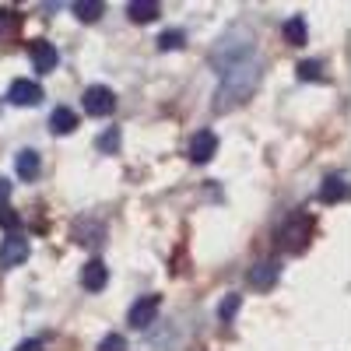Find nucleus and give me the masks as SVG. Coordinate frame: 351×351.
<instances>
[{"label":"nucleus","instance_id":"obj_1","mask_svg":"<svg viewBox=\"0 0 351 351\" xmlns=\"http://www.w3.org/2000/svg\"><path fill=\"white\" fill-rule=\"evenodd\" d=\"M158 306H162L158 295H141V299L130 306V327H134V330H148V327L155 324V316H158Z\"/></svg>","mask_w":351,"mask_h":351},{"label":"nucleus","instance_id":"obj_2","mask_svg":"<svg viewBox=\"0 0 351 351\" xmlns=\"http://www.w3.org/2000/svg\"><path fill=\"white\" fill-rule=\"evenodd\" d=\"M116 109V95L109 92V88L95 84V88H88L84 92V112L88 116H109Z\"/></svg>","mask_w":351,"mask_h":351},{"label":"nucleus","instance_id":"obj_3","mask_svg":"<svg viewBox=\"0 0 351 351\" xmlns=\"http://www.w3.org/2000/svg\"><path fill=\"white\" fill-rule=\"evenodd\" d=\"M28 260V239H21L18 232H11V236L0 243V267H18V263Z\"/></svg>","mask_w":351,"mask_h":351},{"label":"nucleus","instance_id":"obj_4","mask_svg":"<svg viewBox=\"0 0 351 351\" xmlns=\"http://www.w3.org/2000/svg\"><path fill=\"white\" fill-rule=\"evenodd\" d=\"M309 228H313V221L299 215V218H291V221L278 232V239H285V246H288V250H302V246H306V239H309Z\"/></svg>","mask_w":351,"mask_h":351},{"label":"nucleus","instance_id":"obj_5","mask_svg":"<svg viewBox=\"0 0 351 351\" xmlns=\"http://www.w3.org/2000/svg\"><path fill=\"white\" fill-rule=\"evenodd\" d=\"M218 155V137H215V130H197L193 134V141H190V158L193 162H211Z\"/></svg>","mask_w":351,"mask_h":351},{"label":"nucleus","instance_id":"obj_6","mask_svg":"<svg viewBox=\"0 0 351 351\" xmlns=\"http://www.w3.org/2000/svg\"><path fill=\"white\" fill-rule=\"evenodd\" d=\"M8 99H11L14 106H39V102H43V88H39L36 81H28V77H18V81L11 84Z\"/></svg>","mask_w":351,"mask_h":351},{"label":"nucleus","instance_id":"obj_7","mask_svg":"<svg viewBox=\"0 0 351 351\" xmlns=\"http://www.w3.org/2000/svg\"><path fill=\"white\" fill-rule=\"evenodd\" d=\"M28 53H32V64H36V71H39V74H49L56 64H60V56H56V49H53L46 39H32Z\"/></svg>","mask_w":351,"mask_h":351},{"label":"nucleus","instance_id":"obj_8","mask_svg":"<svg viewBox=\"0 0 351 351\" xmlns=\"http://www.w3.org/2000/svg\"><path fill=\"white\" fill-rule=\"evenodd\" d=\"M106 281H109V267H106L102 260H88L84 267H81V285H84L88 291H102Z\"/></svg>","mask_w":351,"mask_h":351},{"label":"nucleus","instance_id":"obj_9","mask_svg":"<svg viewBox=\"0 0 351 351\" xmlns=\"http://www.w3.org/2000/svg\"><path fill=\"white\" fill-rule=\"evenodd\" d=\"M344 197H348V176H344V172L327 176L324 186H319V200H324V204H337V200H344Z\"/></svg>","mask_w":351,"mask_h":351},{"label":"nucleus","instance_id":"obj_10","mask_svg":"<svg viewBox=\"0 0 351 351\" xmlns=\"http://www.w3.org/2000/svg\"><path fill=\"white\" fill-rule=\"evenodd\" d=\"M274 281H278V263H256V267L250 271V285L260 288V291H267Z\"/></svg>","mask_w":351,"mask_h":351},{"label":"nucleus","instance_id":"obj_11","mask_svg":"<svg viewBox=\"0 0 351 351\" xmlns=\"http://www.w3.org/2000/svg\"><path fill=\"white\" fill-rule=\"evenodd\" d=\"M14 169H18V176H21V180H36V176H39V155H36L32 148L18 152V158H14Z\"/></svg>","mask_w":351,"mask_h":351},{"label":"nucleus","instance_id":"obj_12","mask_svg":"<svg viewBox=\"0 0 351 351\" xmlns=\"http://www.w3.org/2000/svg\"><path fill=\"white\" fill-rule=\"evenodd\" d=\"M74 127H77V116H74L71 109H64V106L53 109V116H49V130H53V134H71Z\"/></svg>","mask_w":351,"mask_h":351},{"label":"nucleus","instance_id":"obj_13","mask_svg":"<svg viewBox=\"0 0 351 351\" xmlns=\"http://www.w3.org/2000/svg\"><path fill=\"white\" fill-rule=\"evenodd\" d=\"M281 32H285L288 46H302V43H306V18H302V14H295V18H288V21H285V28H281Z\"/></svg>","mask_w":351,"mask_h":351},{"label":"nucleus","instance_id":"obj_14","mask_svg":"<svg viewBox=\"0 0 351 351\" xmlns=\"http://www.w3.org/2000/svg\"><path fill=\"white\" fill-rule=\"evenodd\" d=\"M127 11H130L134 21H155L158 18V4H155V0H144V4H141V0H134Z\"/></svg>","mask_w":351,"mask_h":351},{"label":"nucleus","instance_id":"obj_15","mask_svg":"<svg viewBox=\"0 0 351 351\" xmlns=\"http://www.w3.org/2000/svg\"><path fill=\"white\" fill-rule=\"evenodd\" d=\"M183 43H186V36L183 32H176V28H172V32H162L158 36V49H183Z\"/></svg>","mask_w":351,"mask_h":351},{"label":"nucleus","instance_id":"obj_16","mask_svg":"<svg viewBox=\"0 0 351 351\" xmlns=\"http://www.w3.org/2000/svg\"><path fill=\"white\" fill-rule=\"evenodd\" d=\"M74 11H77L81 21H95V18L102 14V4H99V0H88V4L81 0V4H74Z\"/></svg>","mask_w":351,"mask_h":351},{"label":"nucleus","instance_id":"obj_17","mask_svg":"<svg viewBox=\"0 0 351 351\" xmlns=\"http://www.w3.org/2000/svg\"><path fill=\"white\" fill-rule=\"evenodd\" d=\"M299 77L302 81H319V77H324V64H319V60H302L299 64Z\"/></svg>","mask_w":351,"mask_h":351},{"label":"nucleus","instance_id":"obj_18","mask_svg":"<svg viewBox=\"0 0 351 351\" xmlns=\"http://www.w3.org/2000/svg\"><path fill=\"white\" fill-rule=\"evenodd\" d=\"M99 351H127V337L123 334H109V337H102Z\"/></svg>","mask_w":351,"mask_h":351},{"label":"nucleus","instance_id":"obj_19","mask_svg":"<svg viewBox=\"0 0 351 351\" xmlns=\"http://www.w3.org/2000/svg\"><path fill=\"white\" fill-rule=\"evenodd\" d=\"M99 148H102V152H116V148H120V130H116V127L106 130V134L99 137Z\"/></svg>","mask_w":351,"mask_h":351},{"label":"nucleus","instance_id":"obj_20","mask_svg":"<svg viewBox=\"0 0 351 351\" xmlns=\"http://www.w3.org/2000/svg\"><path fill=\"white\" fill-rule=\"evenodd\" d=\"M236 309H239V295H228V299H225V302L218 306V316H221L225 324H228V319L236 316Z\"/></svg>","mask_w":351,"mask_h":351},{"label":"nucleus","instance_id":"obj_21","mask_svg":"<svg viewBox=\"0 0 351 351\" xmlns=\"http://www.w3.org/2000/svg\"><path fill=\"white\" fill-rule=\"evenodd\" d=\"M18 221H21V218H18L11 208H0V225H4V228H11V232H14V228H18Z\"/></svg>","mask_w":351,"mask_h":351},{"label":"nucleus","instance_id":"obj_22","mask_svg":"<svg viewBox=\"0 0 351 351\" xmlns=\"http://www.w3.org/2000/svg\"><path fill=\"white\" fill-rule=\"evenodd\" d=\"M8 197H11V183L4 180V176H0V204H4Z\"/></svg>","mask_w":351,"mask_h":351},{"label":"nucleus","instance_id":"obj_23","mask_svg":"<svg viewBox=\"0 0 351 351\" xmlns=\"http://www.w3.org/2000/svg\"><path fill=\"white\" fill-rule=\"evenodd\" d=\"M18 351H43V344H39V341H21Z\"/></svg>","mask_w":351,"mask_h":351},{"label":"nucleus","instance_id":"obj_24","mask_svg":"<svg viewBox=\"0 0 351 351\" xmlns=\"http://www.w3.org/2000/svg\"><path fill=\"white\" fill-rule=\"evenodd\" d=\"M8 25H14V14L11 11H0V32H4Z\"/></svg>","mask_w":351,"mask_h":351}]
</instances>
